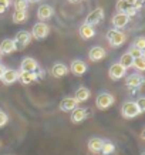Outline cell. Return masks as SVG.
<instances>
[{"mask_svg":"<svg viewBox=\"0 0 145 155\" xmlns=\"http://www.w3.org/2000/svg\"><path fill=\"white\" fill-rule=\"evenodd\" d=\"M107 40L110 43L111 47H120L122 46L127 40V34L122 31V30H118V28H112L107 33Z\"/></svg>","mask_w":145,"mask_h":155,"instance_id":"obj_1","label":"cell"},{"mask_svg":"<svg viewBox=\"0 0 145 155\" xmlns=\"http://www.w3.org/2000/svg\"><path fill=\"white\" fill-rule=\"evenodd\" d=\"M114 103H115V98L110 93H100L95 100V105L98 110H108Z\"/></svg>","mask_w":145,"mask_h":155,"instance_id":"obj_2","label":"cell"},{"mask_svg":"<svg viewBox=\"0 0 145 155\" xmlns=\"http://www.w3.org/2000/svg\"><path fill=\"white\" fill-rule=\"evenodd\" d=\"M121 114L124 118H135L140 115V110H138V107H137L135 101H127V103L122 104L121 107Z\"/></svg>","mask_w":145,"mask_h":155,"instance_id":"obj_3","label":"cell"},{"mask_svg":"<svg viewBox=\"0 0 145 155\" xmlns=\"http://www.w3.org/2000/svg\"><path fill=\"white\" fill-rule=\"evenodd\" d=\"M50 33V27L47 26L44 21H38L33 26V30H31V36H33L36 40H44V38L48 36Z\"/></svg>","mask_w":145,"mask_h":155,"instance_id":"obj_4","label":"cell"},{"mask_svg":"<svg viewBox=\"0 0 145 155\" xmlns=\"http://www.w3.org/2000/svg\"><path fill=\"white\" fill-rule=\"evenodd\" d=\"M30 40H31V34L28 33V31H26V30L17 31L13 38V41L16 43V48H17V50L27 47V44L30 43Z\"/></svg>","mask_w":145,"mask_h":155,"instance_id":"obj_5","label":"cell"},{"mask_svg":"<svg viewBox=\"0 0 145 155\" xmlns=\"http://www.w3.org/2000/svg\"><path fill=\"white\" fill-rule=\"evenodd\" d=\"M103 20H104V9L103 7H97V9H94L91 13H88V16L85 17V24L95 26V24L101 23Z\"/></svg>","mask_w":145,"mask_h":155,"instance_id":"obj_6","label":"cell"},{"mask_svg":"<svg viewBox=\"0 0 145 155\" xmlns=\"http://www.w3.org/2000/svg\"><path fill=\"white\" fill-rule=\"evenodd\" d=\"M0 80L3 81V84H5V85L14 84L16 81H19V71L13 70V68H6Z\"/></svg>","mask_w":145,"mask_h":155,"instance_id":"obj_7","label":"cell"},{"mask_svg":"<svg viewBox=\"0 0 145 155\" xmlns=\"http://www.w3.org/2000/svg\"><path fill=\"white\" fill-rule=\"evenodd\" d=\"M125 73H127V70L121 66V64H120V63H114V64L110 67V70H108V75H110V78L114 80V81L122 78V77L125 75Z\"/></svg>","mask_w":145,"mask_h":155,"instance_id":"obj_8","label":"cell"},{"mask_svg":"<svg viewBox=\"0 0 145 155\" xmlns=\"http://www.w3.org/2000/svg\"><path fill=\"white\" fill-rule=\"evenodd\" d=\"M87 64H85V61L83 60H73L70 64V71L73 73L74 75L80 77V75H84L87 73Z\"/></svg>","mask_w":145,"mask_h":155,"instance_id":"obj_9","label":"cell"},{"mask_svg":"<svg viewBox=\"0 0 145 155\" xmlns=\"http://www.w3.org/2000/svg\"><path fill=\"white\" fill-rule=\"evenodd\" d=\"M144 84V77L141 74H131V75H128L127 77V80H125V85L128 87V88H131V90H135V88H140L141 85Z\"/></svg>","mask_w":145,"mask_h":155,"instance_id":"obj_10","label":"cell"},{"mask_svg":"<svg viewBox=\"0 0 145 155\" xmlns=\"http://www.w3.org/2000/svg\"><path fill=\"white\" fill-rule=\"evenodd\" d=\"M87 117H88V110H87V108H78L77 107L71 111V122H74V124L83 122Z\"/></svg>","mask_w":145,"mask_h":155,"instance_id":"obj_11","label":"cell"},{"mask_svg":"<svg viewBox=\"0 0 145 155\" xmlns=\"http://www.w3.org/2000/svg\"><path fill=\"white\" fill-rule=\"evenodd\" d=\"M105 56H107L105 48L100 47V46H94V47H91V50H90V53H88V58L91 61H94V63H97V61L105 58Z\"/></svg>","mask_w":145,"mask_h":155,"instance_id":"obj_12","label":"cell"},{"mask_svg":"<svg viewBox=\"0 0 145 155\" xmlns=\"http://www.w3.org/2000/svg\"><path fill=\"white\" fill-rule=\"evenodd\" d=\"M130 23V17L127 16L125 13H117L112 16V26L118 30H121Z\"/></svg>","mask_w":145,"mask_h":155,"instance_id":"obj_13","label":"cell"},{"mask_svg":"<svg viewBox=\"0 0 145 155\" xmlns=\"http://www.w3.org/2000/svg\"><path fill=\"white\" fill-rule=\"evenodd\" d=\"M54 14V10L50 5H41L37 10V17L40 21H44V20H48L53 17Z\"/></svg>","mask_w":145,"mask_h":155,"instance_id":"obj_14","label":"cell"},{"mask_svg":"<svg viewBox=\"0 0 145 155\" xmlns=\"http://www.w3.org/2000/svg\"><path fill=\"white\" fill-rule=\"evenodd\" d=\"M77 101H75L74 97H66V98H63L60 101V108L61 111H64V113H68V111H73L74 108H77Z\"/></svg>","mask_w":145,"mask_h":155,"instance_id":"obj_15","label":"cell"},{"mask_svg":"<svg viewBox=\"0 0 145 155\" xmlns=\"http://www.w3.org/2000/svg\"><path fill=\"white\" fill-rule=\"evenodd\" d=\"M16 43L12 40V38H5L3 41L0 43V54H12L13 51H16Z\"/></svg>","mask_w":145,"mask_h":155,"instance_id":"obj_16","label":"cell"},{"mask_svg":"<svg viewBox=\"0 0 145 155\" xmlns=\"http://www.w3.org/2000/svg\"><path fill=\"white\" fill-rule=\"evenodd\" d=\"M37 68H38V63L31 57L23 58L21 64H20V71H36Z\"/></svg>","mask_w":145,"mask_h":155,"instance_id":"obj_17","label":"cell"},{"mask_svg":"<svg viewBox=\"0 0 145 155\" xmlns=\"http://www.w3.org/2000/svg\"><path fill=\"white\" fill-rule=\"evenodd\" d=\"M51 74L53 77L56 78H61V77H66L68 74V67L63 63H56L54 66L51 67Z\"/></svg>","mask_w":145,"mask_h":155,"instance_id":"obj_18","label":"cell"},{"mask_svg":"<svg viewBox=\"0 0 145 155\" xmlns=\"http://www.w3.org/2000/svg\"><path fill=\"white\" fill-rule=\"evenodd\" d=\"M80 37L83 38V40H90V38H93L95 36V27L94 26H90V24H83L81 27H80Z\"/></svg>","mask_w":145,"mask_h":155,"instance_id":"obj_19","label":"cell"},{"mask_svg":"<svg viewBox=\"0 0 145 155\" xmlns=\"http://www.w3.org/2000/svg\"><path fill=\"white\" fill-rule=\"evenodd\" d=\"M36 80H37V77H36L34 71H19V81L21 84H24V85L31 84Z\"/></svg>","mask_w":145,"mask_h":155,"instance_id":"obj_20","label":"cell"},{"mask_svg":"<svg viewBox=\"0 0 145 155\" xmlns=\"http://www.w3.org/2000/svg\"><path fill=\"white\" fill-rule=\"evenodd\" d=\"M91 97V91H90L87 87H80L77 91H75V101L77 103H85L87 100Z\"/></svg>","mask_w":145,"mask_h":155,"instance_id":"obj_21","label":"cell"},{"mask_svg":"<svg viewBox=\"0 0 145 155\" xmlns=\"http://www.w3.org/2000/svg\"><path fill=\"white\" fill-rule=\"evenodd\" d=\"M104 144V140L101 138H97V137H94L88 141V150L93 152V154H100L101 152V147Z\"/></svg>","mask_w":145,"mask_h":155,"instance_id":"obj_22","label":"cell"},{"mask_svg":"<svg viewBox=\"0 0 145 155\" xmlns=\"http://www.w3.org/2000/svg\"><path fill=\"white\" fill-rule=\"evenodd\" d=\"M28 14H27V10L26 12H19V10H14L13 16H12V20H13L14 23H24L26 20H27Z\"/></svg>","mask_w":145,"mask_h":155,"instance_id":"obj_23","label":"cell"},{"mask_svg":"<svg viewBox=\"0 0 145 155\" xmlns=\"http://www.w3.org/2000/svg\"><path fill=\"white\" fill-rule=\"evenodd\" d=\"M132 61H134L132 56H130V53L127 51V53H124L121 56V58H120V64L127 70V68H131L132 67Z\"/></svg>","mask_w":145,"mask_h":155,"instance_id":"obj_24","label":"cell"},{"mask_svg":"<svg viewBox=\"0 0 145 155\" xmlns=\"http://www.w3.org/2000/svg\"><path fill=\"white\" fill-rule=\"evenodd\" d=\"M114 151H115V145L111 141H104L103 147H101V154L111 155V154H114Z\"/></svg>","mask_w":145,"mask_h":155,"instance_id":"obj_25","label":"cell"},{"mask_svg":"<svg viewBox=\"0 0 145 155\" xmlns=\"http://www.w3.org/2000/svg\"><path fill=\"white\" fill-rule=\"evenodd\" d=\"M132 67L137 68L138 71H145V58L144 57L134 58V61H132Z\"/></svg>","mask_w":145,"mask_h":155,"instance_id":"obj_26","label":"cell"},{"mask_svg":"<svg viewBox=\"0 0 145 155\" xmlns=\"http://www.w3.org/2000/svg\"><path fill=\"white\" fill-rule=\"evenodd\" d=\"M14 10H19V12H26L28 7V2L27 0H14Z\"/></svg>","mask_w":145,"mask_h":155,"instance_id":"obj_27","label":"cell"},{"mask_svg":"<svg viewBox=\"0 0 145 155\" xmlns=\"http://www.w3.org/2000/svg\"><path fill=\"white\" fill-rule=\"evenodd\" d=\"M130 7H132V6L128 5L125 0H118L117 5H115V9H117L118 13H125V12L130 9Z\"/></svg>","mask_w":145,"mask_h":155,"instance_id":"obj_28","label":"cell"},{"mask_svg":"<svg viewBox=\"0 0 145 155\" xmlns=\"http://www.w3.org/2000/svg\"><path fill=\"white\" fill-rule=\"evenodd\" d=\"M128 53H130V56H132V58H138V57H144V51L142 50H140V48L137 47H130V50H128Z\"/></svg>","mask_w":145,"mask_h":155,"instance_id":"obj_29","label":"cell"},{"mask_svg":"<svg viewBox=\"0 0 145 155\" xmlns=\"http://www.w3.org/2000/svg\"><path fill=\"white\" fill-rule=\"evenodd\" d=\"M134 47L140 48V50H142V51H144V48H145V37H142V36L137 37L135 40H134Z\"/></svg>","mask_w":145,"mask_h":155,"instance_id":"obj_30","label":"cell"},{"mask_svg":"<svg viewBox=\"0 0 145 155\" xmlns=\"http://www.w3.org/2000/svg\"><path fill=\"white\" fill-rule=\"evenodd\" d=\"M135 104H137V107H138V110H140L141 114L145 113V98L144 97H140V98L135 101Z\"/></svg>","mask_w":145,"mask_h":155,"instance_id":"obj_31","label":"cell"},{"mask_svg":"<svg viewBox=\"0 0 145 155\" xmlns=\"http://www.w3.org/2000/svg\"><path fill=\"white\" fill-rule=\"evenodd\" d=\"M12 5V0H0V14H3L6 9Z\"/></svg>","mask_w":145,"mask_h":155,"instance_id":"obj_32","label":"cell"},{"mask_svg":"<svg viewBox=\"0 0 145 155\" xmlns=\"http://www.w3.org/2000/svg\"><path fill=\"white\" fill-rule=\"evenodd\" d=\"M7 121H9V117H7V114H6L5 111H2V110H0V128L5 127L6 124H7Z\"/></svg>","mask_w":145,"mask_h":155,"instance_id":"obj_33","label":"cell"},{"mask_svg":"<svg viewBox=\"0 0 145 155\" xmlns=\"http://www.w3.org/2000/svg\"><path fill=\"white\" fill-rule=\"evenodd\" d=\"M137 13H138V10H137L135 7H130V9H128V10L125 12V14L128 16V17H130V19H131V17H134V16H135Z\"/></svg>","mask_w":145,"mask_h":155,"instance_id":"obj_34","label":"cell"},{"mask_svg":"<svg viewBox=\"0 0 145 155\" xmlns=\"http://www.w3.org/2000/svg\"><path fill=\"white\" fill-rule=\"evenodd\" d=\"M34 73H36V77H37V78H44V75H46V71L41 70L40 67H38V68L34 71Z\"/></svg>","mask_w":145,"mask_h":155,"instance_id":"obj_35","label":"cell"},{"mask_svg":"<svg viewBox=\"0 0 145 155\" xmlns=\"http://www.w3.org/2000/svg\"><path fill=\"white\" fill-rule=\"evenodd\" d=\"M5 70H6V67L0 63V78H2V75H3V73H5Z\"/></svg>","mask_w":145,"mask_h":155,"instance_id":"obj_36","label":"cell"},{"mask_svg":"<svg viewBox=\"0 0 145 155\" xmlns=\"http://www.w3.org/2000/svg\"><path fill=\"white\" fill-rule=\"evenodd\" d=\"M125 2H127V3H128L130 6H132V7H134V6H135V3L138 2V0H125Z\"/></svg>","mask_w":145,"mask_h":155,"instance_id":"obj_37","label":"cell"},{"mask_svg":"<svg viewBox=\"0 0 145 155\" xmlns=\"http://www.w3.org/2000/svg\"><path fill=\"white\" fill-rule=\"evenodd\" d=\"M28 3H38V2H40V0H27Z\"/></svg>","mask_w":145,"mask_h":155,"instance_id":"obj_38","label":"cell"},{"mask_svg":"<svg viewBox=\"0 0 145 155\" xmlns=\"http://www.w3.org/2000/svg\"><path fill=\"white\" fill-rule=\"evenodd\" d=\"M68 2H70V3H80L81 0H68Z\"/></svg>","mask_w":145,"mask_h":155,"instance_id":"obj_39","label":"cell"},{"mask_svg":"<svg viewBox=\"0 0 145 155\" xmlns=\"http://www.w3.org/2000/svg\"><path fill=\"white\" fill-rule=\"evenodd\" d=\"M141 155H145V152H141Z\"/></svg>","mask_w":145,"mask_h":155,"instance_id":"obj_40","label":"cell"},{"mask_svg":"<svg viewBox=\"0 0 145 155\" xmlns=\"http://www.w3.org/2000/svg\"><path fill=\"white\" fill-rule=\"evenodd\" d=\"M0 60H2V54H0Z\"/></svg>","mask_w":145,"mask_h":155,"instance_id":"obj_41","label":"cell"}]
</instances>
